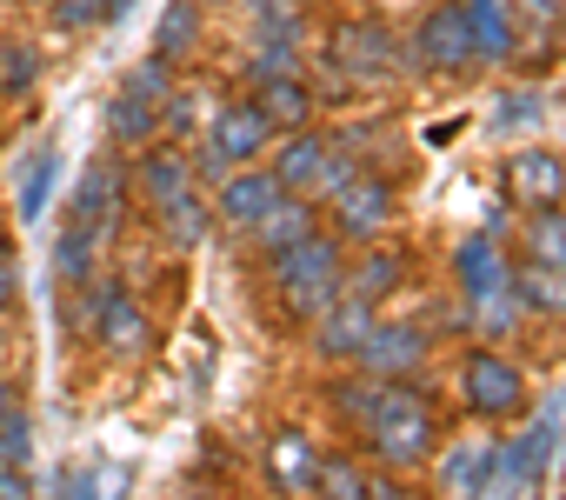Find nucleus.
<instances>
[{
    "label": "nucleus",
    "instance_id": "6",
    "mask_svg": "<svg viewBox=\"0 0 566 500\" xmlns=\"http://www.w3.org/2000/svg\"><path fill=\"white\" fill-rule=\"evenodd\" d=\"M460 400L480 420H513V414H526V367L513 354H500L493 341H473L460 361Z\"/></svg>",
    "mask_w": 566,
    "mask_h": 500
},
{
    "label": "nucleus",
    "instance_id": "26",
    "mask_svg": "<svg viewBox=\"0 0 566 500\" xmlns=\"http://www.w3.org/2000/svg\"><path fill=\"white\" fill-rule=\"evenodd\" d=\"M54 274H61V288H81L87 274H101V227L94 220L67 213V227L54 233Z\"/></svg>",
    "mask_w": 566,
    "mask_h": 500
},
{
    "label": "nucleus",
    "instance_id": "33",
    "mask_svg": "<svg viewBox=\"0 0 566 500\" xmlns=\"http://www.w3.org/2000/svg\"><path fill=\"white\" fill-rule=\"evenodd\" d=\"M207 121H213V101H200V87H174L160 101V140H193L207 134Z\"/></svg>",
    "mask_w": 566,
    "mask_h": 500
},
{
    "label": "nucleus",
    "instance_id": "45",
    "mask_svg": "<svg viewBox=\"0 0 566 500\" xmlns=\"http://www.w3.org/2000/svg\"><path fill=\"white\" fill-rule=\"evenodd\" d=\"M101 8H107V28H114V21H127V14L140 8V0H101Z\"/></svg>",
    "mask_w": 566,
    "mask_h": 500
},
{
    "label": "nucleus",
    "instance_id": "15",
    "mask_svg": "<svg viewBox=\"0 0 566 500\" xmlns=\"http://www.w3.org/2000/svg\"><path fill=\"white\" fill-rule=\"evenodd\" d=\"M127 187H134L140 207H160V200H174V194H187V187H200V180H193V160H187L180 140H147V147L127 160Z\"/></svg>",
    "mask_w": 566,
    "mask_h": 500
},
{
    "label": "nucleus",
    "instance_id": "3",
    "mask_svg": "<svg viewBox=\"0 0 566 500\" xmlns=\"http://www.w3.org/2000/svg\"><path fill=\"white\" fill-rule=\"evenodd\" d=\"M273 160V180H280V194H307V200H327L340 180H354L360 174V160L354 154H340L321 127H294V134H273V147H266Z\"/></svg>",
    "mask_w": 566,
    "mask_h": 500
},
{
    "label": "nucleus",
    "instance_id": "19",
    "mask_svg": "<svg viewBox=\"0 0 566 500\" xmlns=\"http://www.w3.org/2000/svg\"><path fill=\"white\" fill-rule=\"evenodd\" d=\"M460 14H467L480 67H513L520 61V14L506 8V0H460Z\"/></svg>",
    "mask_w": 566,
    "mask_h": 500
},
{
    "label": "nucleus",
    "instance_id": "31",
    "mask_svg": "<svg viewBox=\"0 0 566 500\" xmlns=\"http://www.w3.org/2000/svg\"><path fill=\"white\" fill-rule=\"evenodd\" d=\"M374 400H380V381H374V374H340V381H327V414H334V427H347V434H360V427L374 420Z\"/></svg>",
    "mask_w": 566,
    "mask_h": 500
},
{
    "label": "nucleus",
    "instance_id": "7",
    "mask_svg": "<svg viewBox=\"0 0 566 500\" xmlns=\"http://www.w3.org/2000/svg\"><path fill=\"white\" fill-rule=\"evenodd\" d=\"M473 67H480V54H473L460 0L427 8L420 28H413V41H407V74H473Z\"/></svg>",
    "mask_w": 566,
    "mask_h": 500
},
{
    "label": "nucleus",
    "instance_id": "46",
    "mask_svg": "<svg viewBox=\"0 0 566 500\" xmlns=\"http://www.w3.org/2000/svg\"><path fill=\"white\" fill-rule=\"evenodd\" d=\"M247 8H301V0H247Z\"/></svg>",
    "mask_w": 566,
    "mask_h": 500
},
{
    "label": "nucleus",
    "instance_id": "28",
    "mask_svg": "<svg viewBox=\"0 0 566 500\" xmlns=\"http://www.w3.org/2000/svg\"><path fill=\"white\" fill-rule=\"evenodd\" d=\"M200 0H174V8L154 21V48L147 54H160V61H174V67H187L193 54H200Z\"/></svg>",
    "mask_w": 566,
    "mask_h": 500
},
{
    "label": "nucleus",
    "instance_id": "17",
    "mask_svg": "<svg viewBox=\"0 0 566 500\" xmlns=\"http://www.w3.org/2000/svg\"><path fill=\"white\" fill-rule=\"evenodd\" d=\"M207 140L240 167V160H260L266 147H273V121L260 114V101L247 94V101H220L213 107V121H207Z\"/></svg>",
    "mask_w": 566,
    "mask_h": 500
},
{
    "label": "nucleus",
    "instance_id": "24",
    "mask_svg": "<svg viewBox=\"0 0 566 500\" xmlns=\"http://www.w3.org/2000/svg\"><path fill=\"white\" fill-rule=\"evenodd\" d=\"M321 227V200H307V194H280L253 227H247V240L260 247V254H280L287 240H301V233H314Z\"/></svg>",
    "mask_w": 566,
    "mask_h": 500
},
{
    "label": "nucleus",
    "instance_id": "12",
    "mask_svg": "<svg viewBox=\"0 0 566 500\" xmlns=\"http://www.w3.org/2000/svg\"><path fill=\"white\" fill-rule=\"evenodd\" d=\"M273 200H280L273 167H266V160H240V167H227V180H213V227H227V233L247 240V227H253Z\"/></svg>",
    "mask_w": 566,
    "mask_h": 500
},
{
    "label": "nucleus",
    "instance_id": "2",
    "mask_svg": "<svg viewBox=\"0 0 566 500\" xmlns=\"http://www.w3.org/2000/svg\"><path fill=\"white\" fill-rule=\"evenodd\" d=\"M566 454V394H546L520 434L493 440V493H539Z\"/></svg>",
    "mask_w": 566,
    "mask_h": 500
},
{
    "label": "nucleus",
    "instance_id": "8",
    "mask_svg": "<svg viewBox=\"0 0 566 500\" xmlns=\"http://www.w3.org/2000/svg\"><path fill=\"white\" fill-rule=\"evenodd\" d=\"M340 268H347V240L334 227H314L301 240H287L280 254H266V288H340Z\"/></svg>",
    "mask_w": 566,
    "mask_h": 500
},
{
    "label": "nucleus",
    "instance_id": "40",
    "mask_svg": "<svg viewBox=\"0 0 566 500\" xmlns=\"http://www.w3.org/2000/svg\"><path fill=\"white\" fill-rule=\"evenodd\" d=\"M48 14L61 34H87V28H107V8L101 0H48Z\"/></svg>",
    "mask_w": 566,
    "mask_h": 500
},
{
    "label": "nucleus",
    "instance_id": "5",
    "mask_svg": "<svg viewBox=\"0 0 566 500\" xmlns=\"http://www.w3.org/2000/svg\"><path fill=\"white\" fill-rule=\"evenodd\" d=\"M321 207L334 213V233H340L347 247H367V240H387V227H394V213H400V187H394V174L360 167V174L340 180Z\"/></svg>",
    "mask_w": 566,
    "mask_h": 500
},
{
    "label": "nucleus",
    "instance_id": "48",
    "mask_svg": "<svg viewBox=\"0 0 566 500\" xmlns=\"http://www.w3.org/2000/svg\"><path fill=\"white\" fill-rule=\"evenodd\" d=\"M8 247H14V240H8V227H0V254H8Z\"/></svg>",
    "mask_w": 566,
    "mask_h": 500
},
{
    "label": "nucleus",
    "instance_id": "44",
    "mask_svg": "<svg viewBox=\"0 0 566 500\" xmlns=\"http://www.w3.org/2000/svg\"><path fill=\"white\" fill-rule=\"evenodd\" d=\"M14 407H21V381H14V374H0V420H8Z\"/></svg>",
    "mask_w": 566,
    "mask_h": 500
},
{
    "label": "nucleus",
    "instance_id": "39",
    "mask_svg": "<svg viewBox=\"0 0 566 500\" xmlns=\"http://www.w3.org/2000/svg\"><path fill=\"white\" fill-rule=\"evenodd\" d=\"M0 460H8V467H34V414H28V400L0 420Z\"/></svg>",
    "mask_w": 566,
    "mask_h": 500
},
{
    "label": "nucleus",
    "instance_id": "36",
    "mask_svg": "<svg viewBox=\"0 0 566 500\" xmlns=\"http://www.w3.org/2000/svg\"><path fill=\"white\" fill-rule=\"evenodd\" d=\"M546 121V94L539 87H506L493 101V134H520V127H539Z\"/></svg>",
    "mask_w": 566,
    "mask_h": 500
},
{
    "label": "nucleus",
    "instance_id": "16",
    "mask_svg": "<svg viewBox=\"0 0 566 500\" xmlns=\"http://www.w3.org/2000/svg\"><path fill=\"white\" fill-rule=\"evenodd\" d=\"M506 200L520 213H539V207H559L566 200V160L553 147H526L506 160Z\"/></svg>",
    "mask_w": 566,
    "mask_h": 500
},
{
    "label": "nucleus",
    "instance_id": "9",
    "mask_svg": "<svg viewBox=\"0 0 566 500\" xmlns=\"http://www.w3.org/2000/svg\"><path fill=\"white\" fill-rule=\"evenodd\" d=\"M301 67H307V21H301V8H253V54H247V81L301 74Z\"/></svg>",
    "mask_w": 566,
    "mask_h": 500
},
{
    "label": "nucleus",
    "instance_id": "23",
    "mask_svg": "<svg viewBox=\"0 0 566 500\" xmlns=\"http://www.w3.org/2000/svg\"><path fill=\"white\" fill-rule=\"evenodd\" d=\"M253 101L260 114L273 121V134H294V127H314L321 121V101L301 74H273V81H253Z\"/></svg>",
    "mask_w": 566,
    "mask_h": 500
},
{
    "label": "nucleus",
    "instance_id": "38",
    "mask_svg": "<svg viewBox=\"0 0 566 500\" xmlns=\"http://www.w3.org/2000/svg\"><path fill=\"white\" fill-rule=\"evenodd\" d=\"M301 81L314 87V101H321V107H340V101H354V94H360V87H354V74H347L334 54H314V61L301 67Z\"/></svg>",
    "mask_w": 566,
    "mask_h": 500
},
{
    "label": "nucleus",
    "instance_id": "32",
    "mask_svg": "<svg viewBox=\"0 0 566 500\" xmlns=\"http://www.w3.org/2000/svg\"><path fill=\"white\" fill-rule=\"evenodd\" d=\"M41 48L34 41H0V101H28L41 87Z\"/></svg>",
    "mask_w": 566,
    "mask_h": 500
},
{
    "label": "nucleus",
    "instance_id": "14",
    "mask_svg": "<svg viewBox=\"0 0 566 500\" xmlns=\"http://www.w3.org/2000/svg\"><path fill=\"white\" fill-rule=\"evenodd\" d=\"M506 281H513V254H506V233H467L460 247H453V294L473 308V301H486V294H506Z\"/></svg>",
    "mask_w": 566,
    "mask_h": 500
},
{
    "label": "nucleus",
    "instance_id": "1",
    "mask_svg": "<svg viewBox=\"0 0 566 500\" xmlns=\"http://www.w3.org/2000/svg\"><path fill=\"white\" fill-rule=\"evenodd\" d=\"M440 447V420H433V400L420 387V374L407 381H380V400H374V420L360 427V454L367 467H387V473H420Z\"/></svg>",
    "mask_w": 566,
    "mask_h": 500
},
{
    "label": "nucleus",
    "instance_id": "29",
    "mask_svg": "<svg viewBox=\"0 0 566 500\" xmlns=\"http://www.w3.org/2000/svg\"><path fill=\"white\" fill-rule=\"evenodd\" d=\"M54 180H61V147L48 140V147H34L28 167H21V200H14L21 227H41V213H48V200H54Z\"/></svg>",
    "mask_w": 566,
    "mask_h": 500
},
{
    "label": "nucleus",
    "instance_id": "4",
    "mask_svg": "<svg viewBox=\"0 0 566 500\" xmlns=\"http://www.w3.org/2000/svg\"><path fill=\"white\" fill-rule=\"evenodd\" d=\"M321 54H334L354 74V87H387L394 74H407V41L380 14H340L327 28V48Z\"/></svg>",
    "mask_w": 566,
    "mask_h": 500
},
{
    "label": "nucleus",
    "instance_id": "47",
    "mask_svg": "<svg viewBox=\"0 0 566 500\" xmlns=\"http://www.w3.org/2000/svg\"><path fill=\"white\" fill-rule=\"evenodd\" d=\"M8 341H14V334H8V321H0V354H8Z\"/></svg>",
    "mask_w": 566,
    "mask_h": 500
},
{
    "label": "nucleus",
    "instance_id": "34",
    "mask_svg": "<svg viewBox=\"0 0 566 500\" xmlns=\"http://www.w3.org/2000/svg\"><path fill=\"white\" fill-rule=\"evenodd\" d=\"M367 454H321V473H314V493L327 500H367Z\"/></svg>",
    "mask_w": 566,
    "mask_h": 500
},
{
    "label": "nucleus",
    "instance_id": "18",
    "mask_svg": "<svg viewBox=\"0 0 566 500\" xmlns=\"http://www.w3.org/2000/svg\"><path fill=\"white\" fill-rule=\"evenodd\" d=\"M407 288V254L400 247H387V240H367L360 254H347V268H340V294H354V301H387V294H400Z\"/></svg>",
    "mask_w": 566,
    "mask_h": 500
},
{
    "label": "nucleus",
    "instance_id": "20",
    "mask_svg": "<svg viewBox=\"0 0 566 500\" xmlns=\"http://www.w3.org/2000/svg\"><path fill=\"white\" fill-rule=\"evenodd\" d=\"M94 341H101L114 361H140V354L154 347V314L140 308V294H134V288H120V294L101 308V327H94Z\"/></svg>",
    "mask_w": 566,
    "mask_h": 500
},
{
    "label": "nucleus",
    "instance_id": "11",
    "mask_svg": "<svg viewBox=\"0 0 566 500\" xmlns=\"http://www.w3.org/2000/svg\"><path fill=\"white\" fill-rule=\"evenodd\" d=\"M433 361V327L427 321H380L374 334H367V347H360V374H374V381H407V374H420Z\"/></svg>",
    "mask_w": 566,
    "mask_h": 500
},
{
    "label": "nucleus",
    "instance_id": "30",
    "mask_svg": "<svg viewBox=\"0 0 566 500\" xmlns=\"http://www.w3.org/2000/svg\"><path fill=\"white\" fill-rule=\"evenodd\" d=\"M513 301L526 314H566V268H546V261H520L513 268Z\"/></svg>",
    "mask_w": 566,
    "mask_h": 500
},
{
    "label": "nucleus",
    "instance_id": "35",
    "mask_svg": "<svg viewBox=\"0 0 566 500\" xmlns=\"http://www.w3.org/2000/svg\"><path fill=\"white\" fill-rule=\"evenodd\" d=\"M526 261L566 268V200H559V207H539V213H526Z\"/></svg>",
    "mask_w": 566,
    "mask_h": 500
},
{
    "label": "nucleus",
    "instance_id": "25",
    "mask_svg": "<svg viewBox=\"0 0 566 500\" xmlns=\"http://www.w3.org/2000/svg\"><path fill=\"white\" fill-rule=\"evenodd\" d=\"M314 473H321V447H314L301 427L273 434V447H266V480H273L280 493H314Z\"/></svg>",
    "mask_w": 566,
    "mask_h": 500
},
{
    "label": "nucleus",
    "instance_id": "21",
    "mask_svg": "<svg viewBox=\"0 0 566 500\" xmlns=\"http://www.w3.org/2000/svg\"><path fill=\"white\" fill-rule=\"evenodd\" d=\"M147 213H154V240L167 247V254H193V247L213 233V207H207L200 187H187V194H174V200H160Z\"/></svg>",
    "mask_w": 566,
    "mask_h": 500
},
{
    "label": "nucleus",
    "instance_id": "43",
    "mask_svg": "<svg viewBox=\"0 0 566 500\" xmlns=\"http://www.w3.org/2000/svg\"><path fill=\"white\" fill-rule=\"evenodd\" d=\"M513 8H520L526 21H539V28H553V21L566 14V0H513Z\"/></svg>",
    "mask_w": 566,
    "mask_h": 500
},
{
    "label": "nucleus",
    "instance_id": "10",
    "mask_svg": "<svg viewBox=\"0 0 566 500\" xmlns=\"http://www.w3.org/2000/svg\"><path fill=\"white\" fill-rule=\"evenodd\" d=\"M127 200H134V187H127V160H120V154H94V160H87V174L74 180L67 213L94 220V227H101V240H114V233L127 227Z\"/></svg>",
    "mask_w": 566,
    "mask_h": 500
},
{
    "label": "nucleus",
    "instance_id": "37",
    "mask_svg": "<svg viewBox=\"0 0 566 500\" xmlns=\"http://www.w3.org/2000/svg\"><path fill=\"white\" fill-rule=\"evenodd\" d=\"M120 87H127L134 101H147V107H160V101H167V94L180 87V74H174V61H160V54H147L140 67H127V74H120Z\"/></svg>",
    "mask_w": 566,
    "mask_h": 500
},
{
    "label": "nucleus",
    "instance_id": "27",
    "mask_svg": "<svg viewBox=\"0 0 566 500\" xmlns=\"http://www.w3.org/2000/svg\"><path fill=\"white\" fill-rule=\"evenodd\" d=\"M101 121H107V140H114L120 154H140L147 140H160V107H147V101H134L127 87H114V94H107V107H101Z\"/></svg>",
    "mask_w": 566,
    "mask_h": 500
},
{
    "label": "nucleus",
    "instance_id": "22",
    "mask_svg": "<svg viewBox=\"0 0 566 500\" xmlns=\"http://www.w3.org/2000/svg\"><path fill=\"white\" fill-rule=\"evenodd\" d=\"M433 487L440 493H493V440H453L433 447Z\"/></svg>",
    "mask_w": 566,
    "mask_h": 500
},
{
    "label": "nucleus",
    "instance_id": "42",
    "mask_svg": "<svg viewBox=\"0 0 566 500\" xmlns=\"http://www.w3.org/2000/svg\"><path fill=\"white\" fill-rule=\"evenodd\" d=\"M28 493H34L28 467H8V460H0V500H28Z\"/></svg>",
    "mask_w": 566,
    "mask_h": 500
},
{
    "label": "nucleus",
    "instance_id": "41",
    "mask_svg": "<svg viewBox=\"0 0 566 500\" xmlns=\"http://www.w3.org/2000/svg\"><path fill=\"white\" fill-rule=\"evenodd\" d=\"M187 160H193V180H207V187H213V180H227V167H233L207 134H193V154H187Z\"/></svg>",
    "mask_w": 566,
    "mask_h": 500
},
{
    "label": "nucleus",
    "instance_id": "13",
    "mask_svg": "<svg viewBox=\"0 0 566 500\" xmlns=\"http://www.w3.org/2000/svg\"><path fill=\"white\" fill-rule=\"evenodd\" d=\"M307 327H314L307 341H314V354H321V361L354 367V361H360V347H367V334L380 327V308H374V301H354V294H334Z\"/></svg>",
    "mask_w": 566,
    "mask_h": 500
}]
</instances>
